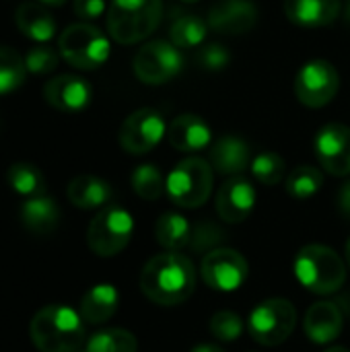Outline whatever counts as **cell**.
Instances as JSON below:
<instances>
[{"instance_id": "22", "label": "cell", "mask_w": 350, "mask_h": 352, "mask_svg": "<svg viewBox=\"0 0 350 352\" xmlns=\"http://www.w3.org/2000/svg\"><path fill=\"white\" fill-rule=\"evenodd\" d=\"M111 194H113L111 186L97 175H78L70 179L66 188V196L70 204L80 210H93L105 206L111 200Z\"/></svg>"}, {"instance_id": "36", "label": "cell", "mask_w": 350, "mask_h": 352, "mask_svg": "<svg viewBox=\"0 0 350 352\" xmlns=\"http://www.w3.org/2000/svg\"><path fill=\"white\" fill-rule=\"evenodd\" d=\"M231 54L223 43H206L198 52V64L208 72H221L229 66Z\"/></svg>"}, {"instance_id": "31", "label": "cell", "mask_w": 350, "mask_h": 352, "mask_svg": "<svg viewBox=\"0 0 350 352\" xmlns=\"http://www.w3.org/2000/svg\"><path fill=\"white\" fill-rule=\"evenodd\" d=\"M132 188L142 200H159L165 192V179L157 165L142 163L132 171Z\"/></svg>"}, {"instance_id": "9", "label": "cell", "mask_w": 350, "mask_h": 352, "mask_svg": "<svg viewBox=\"0 0 350 352\" xmlns=\"http://www.w3.org/2000/svg\"><path fill=\"white\" fill-rule=\"evenodd\" d=\"M134 74L144 85H165L175 78L184 68V56L177 45L165 39H153L144 43L134 56Z\"/></svg>"}, {"instance_id": "33", "label": "cell", "mask_w": 350, "mask_h": 352, "mask_svg": "<svg viewBox=\"0 0 350 352\" xmlns=\"http://www.w3.org/2000/svg\"><path fill=\"white\" fill-rule=\"evenodd\" d=\"M223 241H225V231L210 221H202L196 227H192L188 245L192 248V252H208V250L212 252Z\"/></svg>"}, {"instance_id": "19", "label": "cell", "mask_w": 350, "mask_h": 352, "mask_svg": "<svg viewBox=\"0 0 350 352\" xmlns=\"http://www.w3.org/2000/svg\"><path fill=\"white\" fill-rule=\"evenodd\" d=\"M303 326H305V334L311 342L330 344L332 340H336L340 336L344 318H342V311L338 309V305H334L330 301H320L307 309Z\"/></svg>"}, {"instance_id": "11", "label": "cell", "mask_w": 350, "mask_h": 352, "mask_svg": "<svg viewBox=\"0 0 350 352\" xmlns=\"http://www.w3.org/2000/svg\"><path fill=\"white\" fill-rule=\"evenodd\" d=\"M167 136V126L157 109L142 107L132 111L118 134L120 146L128 155H146Z\"/></svg>"}, {"instance_id": "1", "label": "cell", "mask_w": 350, "mask_h": 352, "mask_svg": "<svg viewBox=\"0 0 350 352\" xmlns=\"http://www.w3.org/2000/svg\"><path fill=\"white\" fill-rule=\"evenodd\" d=\"M140 289L157 305H179L196 289V268L188 256L165 252L151 258L140 272Z\"/></svg>"}, {"instance_id": "17", "label": "cell", "mask_w": 350, "mask_h": 352, "mask_svg": "<svg viewBox=\"0 0 350 352\" xmlns=\"http://www.w3.org/2000/svg\"><path fill=\"white\" fill-rule=\"evenodd\" d=\"M167 142L182 153H198L212 144V130L198 113H182L167 126Z\"/></svg>"}, {"instance_id": "27", "label": "cell", "mask_w": 350, "mask_h": 352, "mask_svg": "<svg viewBox=\"0 0 350 352\" xmlns=\"http://www.w3.org/2000/svg\"><path fill=\"white\" fill-rule=\"evenodd\" d=\"M6 182L8 186L25 198H35L45 194V177L41 169L33 163H12L6 169Z\"/></svg>"}, {"instance_id": "18", "label": "cell", "mask_w": 350, "mask_h": 352, "mask_svg": "<svg viewBox=\"0 0 350 352\" xmlns=\"http://www.w3.org/2000/svg\"><path fill=\"white\" fill-rule=\"evenodd\" d=\"M252 148L250 144L233 134L221 136L210 144L208 163L221 175H241L252 165Z\"/></svg>"}, {"instance_id": "43", "label": "cell", "mask_w": 350, "mask_h": 352, "mask_svg": "<svg viewBox=\"0 0 350 352\" xmlns=\"http://www.w3.org/2000/svg\"><path fill=\"white\" fill-rule=\"evenodd\" d=\"M182 2H188V4H194V2H198V0H182Z\"/></svg>"}, {"instance_id": "30", "label": "cell", "mask_w": 350, "mask_h": 352, "mask_svg": "<svg viewBox=\"0 0 350 352\" xmlns=\"http://www.w3.org/2000/svg\"><path fill=\"white\" fill-rule=\"evenodd\" d=\"M27 74L25 58L12 47L0 45V95L17 91Z\"/></svg>"}, {"instance_id": "24", "label": "cell", "mask_w": 350, "mask_h": 352, "mask_svg": "<svg viewBox=\"0 0 350 352\" xmlns=\"http://www.w3.org/2000/svg\"><path fill=\"white\" fill-rule=\"evenodd\" d=\"M118 305H120V295L113 285H95L80 299L78 314L87 324L97 326L111 320L118 311Z\"/></svg>"}, {"instance_id": "4", "label": "cell", "mask_w": 350, "mask_h": 352, "mask_svg": "<svg viewBox=\"0 0 350 352\" xmlns=\"http://www.w3.org/2000/svg\"><path fill=\"white\" fill-rule=\"evenodd\" d=\"M297 280L316 295H332L342 289L347 280V266L342 258L326 245H305L295 258Z\"/></svg>"}, {"instance_id": "16", "label": "cell", "mask_w": 350, "mask_h": 352, "mask_svg": "<svg viewBox=\"0 0 350 352\" xmlns=\"http://www.w3.org/2000/svg\"><path fill=\"white\" fill-rule=\"evenodd\" d=\"M208 27L223 35H241L258 23V8L250 0H219L210 6Z\"/></svg>"}, {"instance_id": "5", "label": "cell", "mask_w": 350, "mask_h": 352, "mask_svg": "<svg viewBox=\"0 0 350 352\" xmlns=\"http://www.w3.org/2000/svg\"><path fill=\"white\" fill-rule=\"evenodd\" d=\"M215 169L200 157H188L179 161L167 175L165 192L173 204L182 208L202 206L212 192Z\"/></svg>"}, {"instance_id": "41", "label": "cell", "mask_w": 350, "mask_h": 352, "mask_svg": "<svg viewBox=\"0 0 350 352\" xmlns=\"http://www.w3.org/2000/svg\"><path fill=\"white\" fill-rule=\"evenodd\" d=\"M326 352H350L349 349H344V346H332V349H328Z\"/></svg>"}, {"instance_id": "7", "label": "cell", "mask_w": 350, "mask_h": 352, "mask_svg": "<svg viewBox=\"0 0 350 352\" xmlns=\"http://www.w3.org/2000/svg\"><path fill=\"white\" fill-rule=\"evenodd\" d=\"M134 219L122 206H107L95 214L87 229V243L93 254L111 258L120 254L132 239Z\"/></svg>"}, {"instance_id": "28", "label": "cell", "mask_w": 350, "mask_h": 352, "mask_svg": "<svg viewBox=\"0 0 350 352\" xmlns=\"http://www.w3.org/2000/svg\"><path fill=\"white\" fill-rule=\"evenodd\" d=\"M322 186H324V175L314 165H299L285 179L287 194L295 200H307L316 196L322 190Z\"/></svg>"}, {"instance_id": "14", "label": "cell", "mask_w": 350, "mask_h": 352, "mask_svg": "<svg viewBox=\"0 0 350 352\" xmlns=\"http://www.w3.org/2000/svg\"><path fill=\"white\" fill-rule=\"evenodd\" d=\"M43 99L47 101V105L62 113H78L89 107L93 99V89L83 76L60 74L45 82Z\"/></svg>"}, {"instance_id": "2", "label": "cell", "mask_w": 350, "mask_h": 352, "mask_svg": "<svg viewBox=\"0 0 350 352\" xmlns=\"http://www.w3.org/2000/svg\"><path fill=\"white\" fill-rule=\"evenodd\" d=\"M80 314L66 305H47L31 320V340L39 352H74L85 342Z\"/></svg>"}, {"instance_id": "20", "label": "cell", "mask_w": 350, "mask_h": 352, "mask_svg": "<svg viewBox=\"0 0 350 352\" xmlns=\"http://www.w3.org/2000/svg\"><path fill=\"white\" fill-rule=\"evenodd\" d=\"M340 0H285V14L299 27H326L340 14Z\"/></svg>"}, {"instance_id": "8", "label": "cell", "mask_w": 350, "mask_h": 352, "mask_svg": "<svg viewBox=\"0 0 350 352\" xmlns=\"http://www.w3.org/2000/svg\"><path fill=\"white\" fill-rule=\"evenodd\" d=\"M297 311L287 299H268L256 305L250 314V336L264 346L283 344L295 330Z\"/></svg>"}, {"instance_id": "21", "label": "cell", "mask_w": 350, "mask_h": 352, "mask_svg": "<svg viewBox=\"0 0 350 352\" xmlns=\"http://www.w3.org/2000/svg\"><path fill=\"white\" fill-rule=\"evenodd\" d=\"M14 23L25 37L37 43H45L56 35V21L47 10V6L41 2L19 4L14 10Z\"/></svg>"}, {"instance_id": "23", "label": "cell", "mask_w": 350, "mask_h": 352, "mask_svg": "<svg viewBox=\"0 0 350 352\" xmlns=\"http://www.w3.org/2000/svg\"><path fill=\"white\" fill-rule=\"evenodd\" d=\"M21 223L27 231L35 235H47L60 223V208L56 200L45 194L27 198L21 204Z\"/></svg>"}, {"instance_id": "15", "label": "cell", "mask_w": 350, "mask_h": 352, "mask_svg": "<svg viewBox=\"0 0 350 352\" xmlns=\"http://www.w3.org/2000/svg\"><path fill=\"white\" fill-rule=\"evenodd\" d=\"M256 206V190L241 175L229 177L217 192V214L231 225L243 223Z\"/></svg>"}, {"instance_id": "37", "label": "cell", "mask_w": 350, "mask_h": 352, "mask_svg": "<svg viewBox=\"0 0 350 352\" xmlns=\"http://www.w3.org/2000/svg\"><path fill=\"white\" fill-rule=\"evenodd\" d=\"M105 0H74V14L83 21H95L105 12Z\"/></svg>"}, {"instance_id": "34", "label": "cell", "mask_w": 350, "mask_h": 352, "mask_svg": "<svg viewBox=\"0 0 350 352\" xmlns=\"http://www.w3.org/2000/svg\"><path fill=\"white\" fill-rule=\"evenodd\" d=\"M210 334L221 342H235L243 334V322L233 311H219L210 318Z\"/></svg>"}, {"instance_id": "12", "label": "cell", "mask_w": 350, "mask_h": 352, "mask_svg": "<svg viewBox=\"0 0 350 352\" xmlns=\"http://www.w3.org/2000/svg\"><path fill=\"white\" fill-rule=\"evenodd\" d=\"M200 274L210 289L231 293L248 280L250 266L239 252L229 248H217L204 256Z\"/></svg>"}, {"instance_id": "38", "label": "cell", "mask_w": 350, "mask_h": 352, "mask_svg": "<svg viewBox=\"0 0 350 352\" xmlns=\"http://www.w3.org/2000/svg\"><path fill=\"white\" fill-rule=\"evenodd\" d=\"M338 208L340 212L350 219V179L340 188V194H338Z\"/></svg>"}, {"instance_id": "35", "label": "cell", "mask_w": 350, "mask_h": 352, "mask_svg": "<svg viewBox=\"0 0 350 352\" xmlns=\"http://www.w3.org/2000/svg\"><path fill=\"white\" fill-rule=\"evenodd\" d=\"M60 62V52L50 45H35L25 54V66L31 74H50Z\"/></svg>"}, {"instance_id": "6", "label": "cell", "mask_w": 350, "mask_h": 352, "mask_svg": "<svg viewBox=\"0 0 350 352\" xmlns=\"http://www.w3.org/2000/svg\"><path fill=\"white\" fill-rule=\"evenodd\" d=\"M60 56L78 70H95L109 60L111 45L105 33L91 23L68 25L58 39Z\"/></svg>"}, {"instance_id": "44", "label": "cell", "mask_w": 350, "mask_h": 352, "mask_svg": "<svg viewBox=\"0 0 350 352\" xmlns=\"http://www.w3.org/2000/svg\"><path fill=\"white\" fill-rule=\"evenodd\" d=\"M74 352H83V351H74ZM85 352H87V351H85Z\"/></svg>"}, {"instance_id": "13", "label": "cell", "mask_w": 350, "mask_h": 352, "mask_svg": "<svg viewBox=\"0 0 350 352\" xmlns=\"http://www.w3.org/2000/svg\"><path fill=\"white\" fill-rule=\"evenodd\" d=\"M320 165L334 177L350 175V128L344 124H326L314 140Z\"/></svg>"}, {"instance_id": "3", "label": "cell", "mask_w": 350, "mask_h": 352, "mask_svg": "<svg viewBox=\"0 0 350 352\" xmlns=\"http://www.w3.org/2000/svg\"><path fill=\"white\" fill-rule=\"evenodd\" d=\"M163 19V0H111L107 31L122 45L138 43L157 31Z\"/></svg>"}, {"instance_id": "40", "label": "cell", "mask_w": 350, "mask_h": 352, "mask_svg": "<svg viewBox=\"0 0 350 352\" xmlns=\"http://www.w3.org/2000/svg\"><path fill=\"white\" fill-rule=\"evenodd\" d=\"M37 2H41V4H45V6H62L66 0H37Z\"/></svg>"}, {"instance_id": "39", "label": "cell", "mask_w": 350, "mask_h": 352, "mask_svg": "<svg viewBox=\"0 0 350 352\" xmlns=\"http://www.w3.org/2000/svg\"><path fill=\"white\" fill-rule=\"evenodd\" d=\"M190 352H225L221 346H217V344H198V346H194Z\"/></svg>"}, {"instance_id": "10", "label": "cell", "mask_w": 350, "mask_h": 352, "mask_svg": "<svg viewBox=\"0 0 350 352\" xmlns=\"http://www.w3.org/2000/svg\"><path fill=\"white\" fill-rule=\"evenodd\" d=\"M338 89L340 76L336 66L322 58L305 62L295 76V97L311 109L326 107L336 97Z\"/></svg>"}, {"instance_id": "29", "label": "cell", "mask_w": 350, "mask_h": 352, "mask_svg": "<svg viewBox=\"0 0 350 352\" xmlns=\"http://www.w3.org/2000/svg\"><path fill=\"white\" fill-rule=\"evenodd\" d=\"M87 352H136L138 342L136 336L122 328H109L93 334L87 340Z\"/></svg>"}, {"instance_id": "25", "label": "cell", "mask_w": 350, "mask_h": 352, "mask_svg": "<svg viewBox=\"0 0 350 352\" xmlns=\"http://www.w3.org/2000/svg\"><path fill=\"white\" fill-rule=\"evenodd\" d=\"M208 29L210 27L202 16H198L194 12H184L173 19L171 27H169V39L179 50H194L206 39Z\"/></svg>"}, {"instance_id": "32", "label": "cell", "mask_w": 350, "mask_h": 352, "mask_svg": "<svg viewBox=\"0 0 350 352\" xmlns=\"http://www.w3.org/2000/svg\"><path fill=\"white\" fill-rule=\"evenodd\" d=\"M252 175L264 184V186H278L285 177V159L276 153H260L254 157L252 165Z\"/></svg>"}, {"instance_id": "26", "label": "cell", "mask_w": 350, "mask_h": 352, "mask_svg": "<svg viewBox=\"0 0 350 352\" xmlns=\"http://www.w3.org/2000/svg\"><path fill=\"white\" fill-rule=\"evenodd\" d=\"M190 235H192V227L188 219L177 212L161 214L155 225V237L159 245L165 248L167 252H177L186 248L190 243Z\"/></svg>"}, {"instance_id": "42", "label": "cell", "mask_w": 350, "mask_h": 352, "mask_svg": "<svg viewBox=\"0 0 350 352\" xmlns=\"http://www.w3.org/2000/svg\"><path fill=\"white\" fill-rule=\"evenodd\" d=\"M344 252H347V262H349V268H350V239L347 241V250H344Z\"/></svg>"}]
</instances>
